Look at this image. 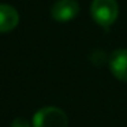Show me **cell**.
I'll list each match as a JSON object with an SVG mask.
<instances>
[{
  "mask_svg": "<svg viewBox=\"0 0 127 127\" xmlns=\"http://www.w3.org/2000/svg\"><path fill=\"white\" fill-rule=\"evenodd\" d=\"M79 3L77 0H56L51 8V17L59 23H67L79 14Z\"/></svg>",
  "mask_w": 127,
  "mask_h": 127,
  "instance_id": "obj_3",
  "label": "cell"
},
{
  "mask_svg": "<svg viewBox=\"0 0 127 127\" xmlns=\"http://www.w3.org/2000/svg\"><path fill=\"white\" fill-rule=\"evenodd\" d=\"M32 127H68V116L58 107H44L34 113Z\"/></svg>",
  "mask_w": 127,
  "mask_h": 127,
  "instance_id": "obj_2",
  "label": "cell"
},
{
  "mask_svg": "<svg viewBox=\"0 0 127 127\" xmlns=\"http://www.w3.org/2000/svg\"><path fill=\"white\" fill-rule=\"evenodd\" d=\"M11 127H32V124H30V122L29 120H26L25 118H15L14 120H12V123H11Z\"/></svg>",
  "mask_w": 127,
  "mask_h": 127,
  "instance_id": "obj_6",
  "label": "cell"
},
{
  "mask_svg": "<svg viewBox=\"0 0 127 127\" xmlns=\"http://www.w3.org/2000/svg\"><path fill=\"white\" fill-rule=\"evenodd\" d=\"M19 23V12L10 4H0V33L14 30Z\"/></svg>",
  "mask_w": 127,
  "mask_h": 127,
  "instance_id": "obj_5",
  "label": "cell"
},
{
  "mask_svg": "<svg viewBox=\"0 0 127 127\" xmlns=\"http://www.w3.org/2000/svg\"><path fill=\"white\" fill-rule=\"evenodd\" d=\"M108 66L116 79L127 82V49L119 48L111 53L108 59Z\"/></svg>",
  "mask_w": 127,
  "mask_h": 127,
  "instance_id": "obj_4",
  "label": "cell"
},
{
  "mask_svg": "<svg viewBox=\"0 0 127 127\" xmlns=\"http://www.w3.org/2000/svg\"><path fill=\"white\" fill-rule=\"evenodd\" d=\"M90 17L101 28H109L119 17V6L116 0H92Z\"/></svg>",
  "mask_w": 127,
  "mask_h": 127,
  "instance_id": "obj_1",
  "label": "cell"
}]
</instances>
